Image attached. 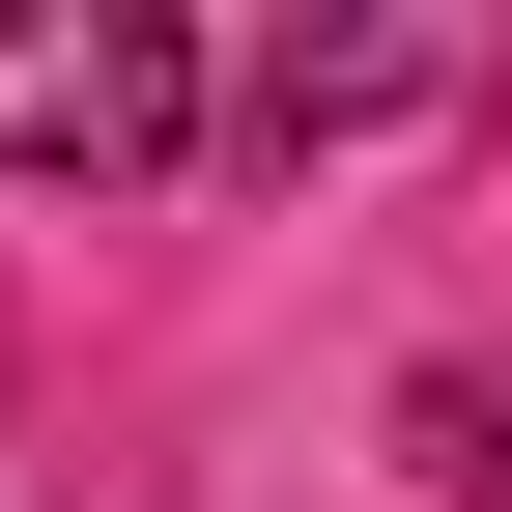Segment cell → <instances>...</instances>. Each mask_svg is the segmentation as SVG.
I'll return each mask as SVG.
<instances>
[{
	"label": "cell",
	"instance_id": "cell-1",
	"mask_svg": "<svg viewBox=\"0 0 512 512\" xmlns=\"http://www.w3.org/2000/svg\"><path fill=\"white\" fill-rule=\"evenodd\" d=\"M228 114V57L171 0H0V171H171Z\"/></svg>",
	"mask_w": 512,
	"mask_h": 512
},
{
	"label": "cell",
	"instance_id": "cell-2",
	"mask_svg": "<svg viewBox=\"0 0 512 512\" xmlns=\"http://www.w3.org/2000/svg\"><path fill=\"white\" fill-rule=\"evenodd\" d=\"M484 57L456 29H285V57H228V143H370V114H456Z\"/></svg>",
	"mask_w": 512,
	"mask_h": 512
},
{
	"label": "cell",
	"instance_id": "cell-3",
	"mask_svg": "<svg viewBox=\"0 0 512 512\" xmlns=\"http://www.w3.org/2000/svg\"><path fill=\"white\" fill-rule=\"evenodd\" d=\"M399 484H512V370H427L399 399Z\"/></svg>",
	"mask_w": 512,
	"mask_h": 512
}]
</instances>
